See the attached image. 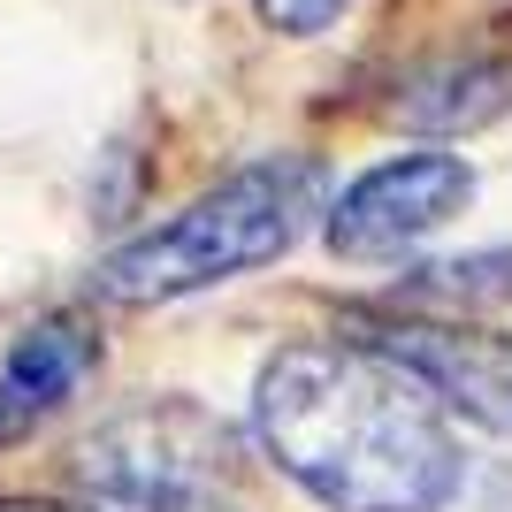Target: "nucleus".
<instances>
[{
  "instance_id": "obj_7",
  "label": "nucleus",
  "mask_w": 512,
  "mask_h": 512,
  "mask_svg": "<svg viewBox=\"0 0 512 512\" xmlns=\"http://www.w3.org/2000/svg\"><path fill=\"white\" fill-rule=\"evenodd\" d=\"M512 107V62H490V54H467V62H436L421 77L398 85L390 115L413 130H482Z\"/></svg>"
},
{
  "instance_id": "obj_4",
  "label": "nucleus",
  "mask_w": 512,
  "mask_h": 512,
  "mask_svg": "<svg viewBox=\"0 0 512 512\" xmlns=\"http://www.w3.org/2000/svg\"><path fill=\"white\" fill-rule=\"evenodd\" d=\"M467 199L474 169L459 153H398L321 207V237L337 260H398L421 237H436L451 214H467Z\"/></svg>"
},
{
  "instance_id": "obj_1",
  "label": "nucleus",
  "mask_w": 512,
  "mask_h": 512,
  "mask_svg": "<svg viewBox=\"0 0 512 512\" xmlns=\"http://www.w3.org/2000/svg\"><path fill=\"white\" fill-rule=\"evenodd\" d=\"M253 436L321 512H444L467 490L451 406L383 344H283L253 383Z\"/></svg>"
},
{
  "instance_id": "obj_9",
  "label": "nucleus",
  "mask_w": 512,
  "mask_h": 512,
  "mask_svg": "<svg viewBox=\"0 0 512 512\" xmlns=\"http://www.w3.org/2000/svg\"><path fill=\"white\" fill-rule=\"evenodd\" d=\"M0 512H92V505H62V497H0Z\"/></svg>"
},
{
  "instance_id": "obj_3",
  "label": "nucleus",
  "mask_w": 512,
  "mask_h": 512,
  "mask_svg": "<svg viewBox=\"0 0 512 512\" xmlns=\"http://www.w3.org/2000/svg\"><path fill=\"white\" fill-rule=\"evenodd\" d=\"M77 474L92 497H115L130 512H245L237 428L184 390L138 398L100 421L77 451Z\"/></svg>"
},
{
  "instance_id": "obj_6",
  "label": "nucleus",
  "mask_w": 512,
  "mask_h": 512,
  "mask_svg": "<svg viewBox=\"0 0 512 512\" xmlns=\"http://www.w3.org/2000/svg\"><path fill=\"white\" fill-rule=\"evenodd\" d=\"M92 367H100V337L77 314H54L39 329H23L8 344V360H0V444L31 436L62 398H77V383Z\"/></svg>"
},
{
  "instance_id": "obj_8",
  "label": "nucleus",
  "mask_w": 512,
  "mask_h": 512,
  "mask_svg": "<svg viewBox=\"0 0 512 512\" xmlns=\"http://www.w3.org/2000/svg\"><path fill=\"white\" fill-rule=\"evenodd\" d=\"M344 8H352V0H260V23L283 31V39H321Z\"/></svg>"
},
{
  "instance_id": "obj_5",
  "label": "nucleus",
  "mask_w": 512,
  "mask_h": 512,
  "mask_svg": "<svg viewBox=\"0 0 512 512\" xmlns=\"http://www.w3.org/2000/svg\"><path fill=\"white\" fill-rule=\"evenodd\" d=\"M383 352H398L451 413H467V421L512 436V337H505V329L398 321V329H383Z\"/></svg>"
},
{
  "instance_id": "obj_2",
  "label": "nucleus",
  "mask_w": 512,
  "mask_h": 512,
  "mask_svg": "<svg viewBox=\"0 0 512 512\" xmlns=\"http://www.w3.org/2000/svg\"><path fill=\"white\" fill-rule=\"evenodd\" d=\"M321 192H329L321 161H306V153L245 161L222 184H207L192 207H176L169 222H153L130 245H115L92 283L115 306H169V299L207 291V283L253 276V268L283 260L306 237V222L329 207Z\"/></svg>"
}]
</instances>
